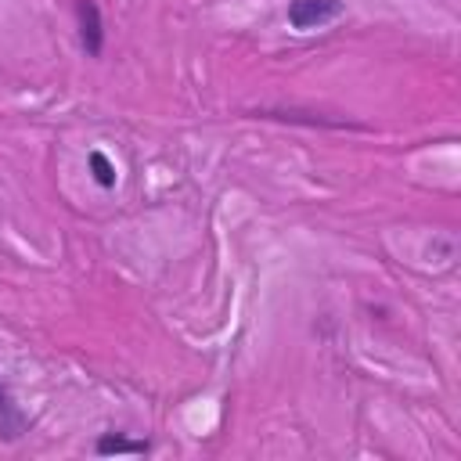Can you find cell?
<instances>
[{
  "label": "cell",
  "mask_w": 461,
  "mask_h": 461,
  "mask_svg": "<svg viewBox=\"0 0 461 461\" xmlns=\"http://www.w3.org/2000/svg\"><path fill=\"white\" fill-rule=\"evenodd\" d=\"M342 0H288V25L299 32L321 29L342 14Z\"/></svg>",
  "instance_id": "cell-1"
},
{
  "label": "cell",
  "mask_w": 461,
  "mask_h": 461,
  "mask_svg": "<svg viewBox=\"0 0 461 461\" xmlns=\"http://www.w3.org/2000/svg\"><path fill=\"white\" fill-rule=\"evenodd\" d=\"M76 11V29H79V47L86 50V58H101L104 50V18L97 0H72Z\"/></svg>",
  "instance_id": "cell-2"
},
{
  "label": "cell",
  "mask_w": 461,
  "mask_h": 461,
  "mask_svg": "<svg viewBox=\"0 0 461 461\" xmlns=\"http://www.w3.org/2000/svg\"><path fill=\"white\" fill-rule=\"evenodd\" d=\"M29 429H32V418L22 411V403L14 400L11 385L0 382V439L4 443H18Z\"/></svg>",
  "instance_id": "cell-3"
},
{
  "label": "cell",
  "mask_w": 461,
  "mask_h": 461,
  "mask_svg": "<svg viewBox=\"0 0 461 461\" xmlns=\"http://www.w3.org/2000/svg\"><path fill=\"white\" fill-rule=\"evenodd\" d=\"M148 450H151L148 439H126L122 432H104L94 443V454H101V457H112V454H148Z\"/></svg>",
  "instance_id": "cell-4"
},
{
  "label": "cell",
  "mask_w": 461,
  "mask_h": 461,
  "mask_svg": "<svg viewBox=\"0 0 461 461\" xmlns=\"http://www.w3.org/2000/svg\"><path fill=\"white\" fill-rule=\"evenodd\" d=\"M86 166H90V176H94V184L97 187H115V180H119V173H115V162L104 155V151H90L86 155Z\"/></svg>",
  "instance_id": "cell-5"
}]
</instances>
